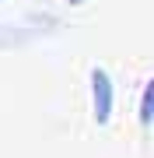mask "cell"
Listing matches in <instances>:
<instances>
[{
	"label": "cell",
	"mask_w": 154,
	"mask_h": 158,
	"mask_svg": "<svg viewBox=\"0 0 154 158\" xmlns=\"http://www.w3.org/2000/svg\"><path fill=\"white\" fill-rule=\"evenodd\" d=\"M91 88H95V119L105 123L112 113V85H109L105 70H91Z\"/></svg>",
	"instance_id": "obj_1"
},
{
	"label": "cell",
	"mask_w": 154,
	"mask_h": 158,
	"mask_svg": "<svg viewBox=\"0 0 154 158\" xmlns=\"http://www.w3.org/2000/svg\"><path fill=\"white\" fill-rule=\"evenodd\" d=\"M151 109H154V85L144 88V106H140V119L144 123H151Z\"/></svg>",
	"instance_id": "obj_2"
},
{
	"label": "cell",
	"mask_w": 154,
	"mask_h": 158,
	"mask_svg": "<svg viewBox=\"0 0 154 158\" xmlns=\"http://www.w3.org/2000/svg\"><path fill=\"white\" fill-rule=\"evenodd\" d=\"M70 4H81V0H70Z\"/></svg>",
	"instance_id": "obj_3"
}]
</instances>
